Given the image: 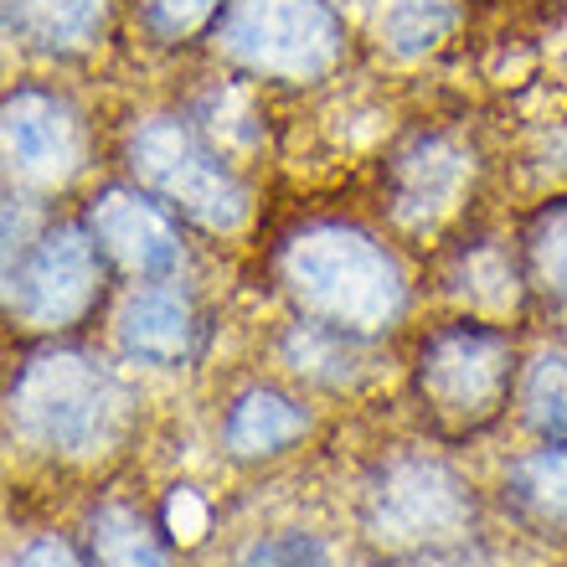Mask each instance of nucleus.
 Here are the masks:
<instances>
[{
  "mask_svg": "<svg viewBox=\"0 0 567 567\" xmlns=\"http://www.w3.org/2000/svg\"><path fill=\"white\" fill-rule=\"evenodd\" d=\"M274 284L295 320L346 330L357 341L388 336L408 315V274L372 227L310 217L274 243Z\"/></svg>",
  "mask_w": 567,
  "mask_h": 567,
  "instance_id": "obj_1",
  "label": "nucleus"
},
{
  "mask_svg": "<svg viewBox=\"0 0 567 567\" xmlns=\"http://www.w3.org/2000/svg\"><path fill=\"white\" fill-rule=\"evenodd\" d=\"M83 553H89L93 567H176L161 526L150 522L145 511L124 506V501H104V506L89 511Z\"/></svg>",
  "mask_w": 567,
  "mask_h": 567,
  "instance_id": "obj_15",
  "label": "nucleus"
},
{
  "mask_svg": "<svg viewBox=\"0 0 567 567\" xmlns=\"http://www.w3.org/2000/svg\"><path fill=\"white\" fill-rule=\"evenodd\" d=\"M202 310L186 284H135L114 315V341L140 367H186L202 351Z\"/></svg>",
  "mask_w": 567,
  "mask_h": 567,
  "instance_id": "obj_11",
  "label": "nucleus"
},
{
  "mask_svg": "<svg viewBox=\"0 0 567 567\" xmlns=\"http://www.w3.org/2000/svg\"><path fill=\"white\" fill-rule=\"evenodd\" d=\"M109 21V0H6V31L11 42L47 52V58H73L99 42Z\"/></svg>",
  "mask_w": 567,
  "mask_h": 567,
  "instance_id": "obj_14",
  "label": "nucleus"
},
{
  "mask_svg": "<svg viewBox=\"0 0 567 567\" xmlns=\"http://www.w3.org/2000/svg\"><path fill=\"white\" fill-rule=\"evenodd\" d=\"M11 567H93L83 542H68V537H31L21 553L11 557Z\"/></svg>",
  "mask_w": 567,
  "mask_h": 567,
  "instance_id": "obj_21",
  "label": "nucleus"
},
{
  "mask_svg": "<svg viewBox=\"0 0 567 567\" xmlns=\"http://www.w3.org/2000/svg\"><path fill=\"white\" fill-rule=\"evenodd\" d=\"M233 567H336V553L310 526H274V532H258Z\"/></svg>",
  "mask_w": 567,
  "mask_h": 567,
  "instance_id": "obj_19",
  "label": "nucleus"
},
{
  "mask_svg": "<svg viewBox=\"0 0 567 567\" xmlns=\"http://www.w3.org/2000/svg\"><path fill=\"white\" fill-rule=\"evenodd\" d=\"M501 501L526 532L567 542V444H537L501 475Z\"/></svg>",
  "mask_w": 567,
  "mask_h": 567,
  "instance_id": "obj_13",
  "label": "nucleus"
},
{
  "mask_svg": "<svg viewBox=\"0 0 567 567\" xmlns=\"http://www.w3.org/2000/svg\"><path fill=\"white\" fill-rule=\"evenodd\" d=\"M124 171H130V186L155 196L181 227L233 238L254 217L248 181L223 161V150L186 114H145L130 124Z\"/></svg>",
  "mask_w": 567,
  "mask_h": 567,
  "instance_id": "obj_5",
  "label": "nucleus"
},
{
  "mask_svg": "<svg viewBox=\"0 0 567 567\" xmlns=\"http://www.w3.org/2000/svg\"><path fill=\"white\" fill-rule=\"evenodd\" d=\"M31 196L6 192V320L27 336H62L99 310L114 269L83 217L31 227Z\"/></svg>",
  "mask_w": 567,
  "mask_h": 567,
  "instance_id": "obj_4",
  "label": "nucleus"
},
{
  "mask_svg": "<svg viewBox=\"0 0 567 567\" xmlns=\"http://www.w3.org/2000/svg\"><path fill=\"white\" fill-rule=\"evenodd\" d=\"M0 150H6V192L42 202L68 192L89 165V124L73 99L52 89H11L0 109Z\"/></svg>",
  "mask_w": 567,
  "mask_h": 567,
  "instance_id": "obj_8",
  "label": "nucleus"
},
{
  "mask_svg": "<svg viewBox=\"0 0 567 567\" xmlns=\"http://www.w3.org/2000/svg\"><path fill=\"white\" fill-rule=\"evenodd\" d=\"M233 0H140V21L155 42H196L223 27Z\"/></svg>",
  "mask_w": 567,
  "mask_h": 567,
  "instance_id": "obj_20",
  "label": "nucleus"
},
{
  "mask_svg": "<svg viewBox=\"0 0 567 567\" xmlns=\"http://www.w3.org/2000/svg\"><path fill=\"white\" fill-rule=\"evenodd\" d=\"M16 439L52 460H104L135 433V392L109 361L78 346H37L6 392Z\"/></svg>",
  "mask_w": 567,
  "mask_h": 567,
  "instance_id": "obj_2",
  "label": "nucleus"
},
{
  "mask_svg": "<svg viewBox=\"0 0 567 567\" xmlns=\"http://www.w3.org/2000/svg\"><path fill=\"white\" fill-rule=\"evenodd\" d=\"M516 408L542 444H567V351H537L522 361Z\"/></svg>",
  "mask_w": 567,
  "mask_h": 567,
  "instance_id": "obj_18",
  "label": "nucleus"
},
{
  "mask_svg": "<svg viewBox=\"0 0 567 567\" xmlns=\"http://www.w3.org/2000/svg\"><path fill=\"white\" fill-rule=\"evenodd\" d=\"M475 491L470 480L429 449H403L377 464L361 485V537L382 563L470 547L475 542Z\"/></svg>",
  "mask_w": 567,
  "mask_h": 567,
  "instance_id": "obj_6",
  "label": "nucleus"
},
{
  "mask_svg": "<svg viewBox=\"0 0 567 567\" xmlns=\"http://www.w3.org/2000/svg\"><path fill=\"white\" fill-rule=\"evenodd\" d=\"M310 408L295 392L254 382L243 388L223 413V449L233 460H274L284 449H295L310 433Z\"/></svg>",
  "mask_w": 567,
  "mask_h": 567,
  "instance_id": "obj_12",
  "label": "nucleus"
},
{
  "mask_svg": "<svg viewBox=\"0 0 567 567\" xmlns=\"http://www.w3.org/2000/svg\"><path fill=\"white\" fill-rule=\"evenodd\" d=\"M83 227L93 233L109 269L130 284H171L186 274V238L171 212L140 186H104L83 207Z\"/></svg>",
  "mask_w": 567,
  "mask_h": 567,
  "instance_id": "obj_9",
  "label": "nucleus"
},
{
  "mask_svg": "<svg viewBox=\"0 0 567 567\" xmlns=\"http://www.w3.org/2000/svg\"><path fill=\"white\" fill-rule=\"evenodd\" d=\"M367 346L372 341H357V336L315 326V320H295V326L284 330V361L299 377L320 382V388H346L357 377V361L367 357Z\"/></svg>",
  "mask_w": 567,
  "mask_h": 567,
  "instance_id": "obj_17",
  "label": "nucleus"
},
{
  "mask_svg": "<svg viewBox=\"0 0 567 567\" xmlns=\"http://www.w3.org/2000/svg\"><path fill=\"white\" fill-rule=\"evenodd\" d=\"M413 403L439 444H464L516 408L522 351L511 330L485 315H460L433 326L413 351Z\"/></svg>",
  "mask_w": 567,
  "mask_h": 567,
  "instance_id": "obj_3",
  "label": "nucleus"
},
{
  "mask_svg": "<svg viewBox=\"0 0 567 567\" xmlns=\"http://www.w3.org/2000/svg\"><path fill=\"white\" fill-rule=\"evenodd\" d=\"M516 264H522L526 295L567 310V196L526 217L522 243H516Z\"/></svg>",
  "mask_w": 567,
  "mask_h": 567,
  "instance_id": "obj_16",
  "label": "nucleus"
},
{
  "mask_svg": "<svg viewBox=\"0 0 567 567\" xmlns=\"http://www.w3.org/2000/svg\"><path fill=\"white\" fill-rule=\"evenodd\" d=\"M475 181V155L454 135H419L398 150L388 165V202L392 217L413 233L423 227H444L460 212L464 192Z\"/></svg>",
  "mask_w": 567,
  "mask_h": 567,
  "instance_id": "obj_10",
  "label": "nucleus"
},
{
  "mask_svg": "<svg viewBox=\"0 0 567 567\" xmlns=\"http://www.w3.org/2000/svg\"><path fill=\"white\" fill-rule=\"evenodd\" d=\"M233 68L269 83H320L346 52V27L326 0H233L217 27Z\"/></svg>",
  "mask_w": 567,
  "mask_h": 567,
  "instance_id": "obj_7",
  "label": "nucleus"
},
{
  "mask_svg": "<svg viewBox=\"0 0 567 567\" xmlns=\"http://www.w3.org/2000/svg\"><path fill=\"white\" fill-rule=\"evenodd\" d=\"M382 567H485V553H480V542H470V547H444V553L403 557V563H382Z\"/></svg>",
  "mask_w": 567,
  "mask_h": 567,
  "instance_id": "obj_22",
  "label": "nucleus"
}]
</instances>
